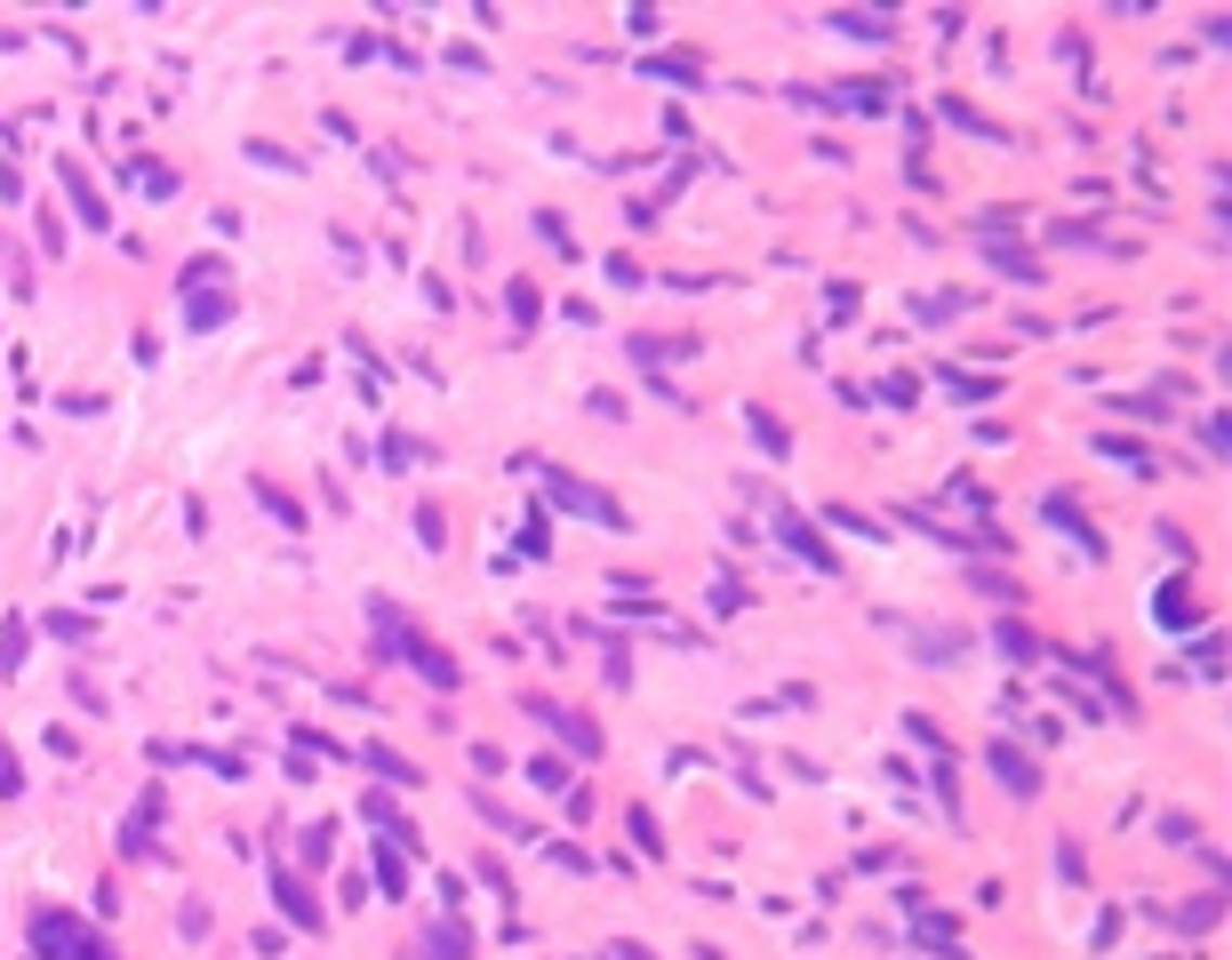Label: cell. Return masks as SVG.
I'll return each mask as SVG.
<instances>
[{
    "label": "cell",
    "instance_id": "1",
    "mask_svg": "<svg viewBox=\"0 0 1232 960\" xmlns=\"http://www.w3.org/2000/svg\"><path fill=\"white\" fill-rule=\"evenodd\" d=\"M32 952H40V960H120L105 936H89L73 912H49V905L32 912Z\"/></svg>",
    "mask_w": 1232,
    "mask_h": 960
},
{
    "label": "cell",
    "instance_id": "2",
    "mask_svg": "<svg viewBox=\"0 0 1232 960\" xmlns=\"http://www.w3.org/2000/svg\"><path fill=\"white\" fill-rule=\"evenodd\" d=\"M545 497H552V504H568V513H585V521H601V528H632V521H625V504H616L608 488H585L577 473H561V464H545Z\"/></svg>",
    "mask_w": 1232,
    "mask_h": 960
},
{
    "label": "cell",
    "instance_id": "3",
    "mask_svg": "<svg viewBox=\"0 0 1232 960\" xmlns=\"http://www.w3.org/2000/svg\"><path fill=\"white\" fill-rule=\"evenodd\" d=\"M528 721H545V728H552V737H561L568 752H585V761H592V752H601V728H592V721H585V712H568V705H552V697H528Z\"/></svg>",
    "mask_w": 1232,
    "mask_h": 960
},
{
    "label": "cell",
    "instance_id": "4",
    "mask_svg": "<svg viewBox=\"0 0 1232 960\" xmlns=\"http://www.w3.org/2000/svg\"><path fill=\"white\" fill-rule=\"evenodd\" d=\"M776 544H785V553H792V561H809V568H825V577H833V568H840V553H833V544H825V528H816V521H800V513H776Z\"/></svg>",
    "mask_w": 1232,
    "mask_h": 960
},
{
    "label": "cell",
    "instance_id": "5",
    "mask_svg": "<svg viewBox=\"0 0 1232 960\" xmlns=\"http://www.w3.org/2000/svg\"><path fill=\"white\" fill-rule=\"evenodd\" d=\"M984 761H993V776H1000V785L1017 792V801H1040V768L1024 761V752H1017L1009 737H993V745H984Z\"/></svg>",
    "mask_w": 1232,
    "mask_h": 960
},
{
    "label": "cell",
    "instance_id": "6",
    "mask_svg": "<svg viewBox=\"0 0 1232 960\" xmlns=\"http://www.w3.org/2000/svg\"><path fill=\"white\" fill-rule=\"evenodd\" d=\"M401 657L417 665V672H424L433 688H457V681H464V672H457V657H448V648H433L424 632H408V641H401Z\"/></svg>",
    "mask_w": 1232,
    "mask_h": 960
},
{
    "label": "cell",
    "instance_id": "7",
    "mask_svg": "<svg viewBox=\"0 0 1232 960\" xmlns=\"http://www.w3.org/2000/svg\"><path fill=\"white\" fill-rule=\"evenodd\" d=\"M1040 513H1049V528H1064V537H1073V544H1080L1088 561L1104 553V537H1097V528H1088V513H1080L1073 497H1049V504H1040Z\"/></svg>",
    "mask_w": 1232,
    "mask_h": 960
},
{
    "label": "cell",
    "instance_id": "8",
    "mask_svg": "<svg viewBox=\"0 0 1232 960\" xmlns=\"http://www.w3.org/2000/svg\"><path fill=\"white\" fill-rule=\"evenodd\" d=\"M689 353H696L689 337H672V344L665 337H632V360H641V369H665V360H689Z\"/></svg>",
    "mask_w": 1232,
    "mask_h": 960
},
{
    "label": "cell",
    "instance_id": "9",
    "mask_svg": "<svg viewBox=\"0 0 1232 960\" xmlns=\"http://www.w3.org/2000/svg\"><path fill=\"white\" fill-rule=\"evenodd\" d=\"M273 889H280V905H289V921H297V929H320V905H313V889H304V881H289V872H280Z\"/></svg>",
    "mask_w": 1232,
    "mask_h": 960
},
{
    "label": "cell",
    "instance_id": "10",
    "mask_svg": "<svg viewBox=\"0 0 1232 960\" xmlns=\"http://www.w3.org/2000/svg\"><path fill=\"white\" fill-rule=\"evenodd\" d=\"M833 105L840 113H880V105H889V89H880V80H849V89H833Z\"/></svg>",
    "mask_w": 1232,
    "mask_h": 960
},
{
    "label": "cell",
    "instance_id": "11",
    "mask_svg": "<svg viewBox=\"0 0 1232 960\" xmlns=\"http://www.w3.org/2000/svg\"><path fill=\"white\" fill-rule=\"evenodd\" d=\"M745 424H752V440H761L769 457H785V448H792V433L776 424V408H745Z\"/></svg>",
    "mask_w": 1232,
    "mask_h": 960
},
{
    "label": "cell",
    "instance_id": "12",
    "mask_svg": "<svg viewBox=\"0 0 1232 960\" xmlns=\"http://www.w3.org/2000/svg\"><path fill=\"white\" fill-rule=\"evenodd\" d=\"M993 641H1000V657H1009V665H1033V657H1040V641H1033V632H1024L1017 617H1009V624H993Z\"/></svg>",
    "mask_w": 1232,
    "mask_h": 960
},
{
    "label": "cell",
    "instance_id": "13",
    "mask_svg": "<svg viewBox=\"0 0 1232 960\" xmlns=\"http://www.w3.org/2000/svg\"><path fill=\"white\" fill-rule=\"evenodd\" d=\"M1153 617L1168 624V632H1177V624H1201V608H1193V592H1184V584H1168L1161 592V608H1153Z\"/></svg>",
    "mask_w": 1232,
    "mask_h": 960
},
{
    "label": "cell",
    "instance_id": "14",
    "mask_svg": "<svg viewBox=\"0 0 1232 960\" xmlns=\"http://www.w3.org/2000/svg\"><path fill=\"white\" fill-rule=\"evenodd\" d=\"M424 945H433V960H464L472 936H464V921H433V936H424Z\"/></svg>",
    "mask_w": 1232,
    "mask_h": 960
},
{
    "label": "cell",
    "instance_id": "15",
    "mask_svg": "<svg viewBox=\"0 0 1232 960\" xmlns=\"http://www.w3.org/2000/svg\"><path fill=\"white\" fill-rule=\"evenodd\" d=\"M913 936H920V945H936V952H953L960 945V921H953V912H920Z\"/></svg>",
    "mask_w": 1232,
    "mask_h": 960
},
{
    "label": "cell",
    "instance_id": "16",
    "mask_svg": "<svg viewBox=\"0 0 1232 960\" xmlns=\"http://www.w3.org/2000/svg\"><path fill=\"white\" fill-rule=\"evenodd\" d=\"M1097 448H1104V457H1113V464H1128V473H1161V464H1153V457H1144V448H1137V440H1120V433H1104Z\"/></svg>",
    "mask_w": 1232,
    "mask_h": 960
},
{
    "label": "cell",
    "instance_id": "17",
    "mask_svg": "<svg viewBox=\"0 0 1232 960\" xmlns=\"http://www.w3.org/2000/svg\"><path fill=\"white\" fill-rule=\"evenodd\" d=\"M521 553H528V561H545V553H552V521H545V513H528V521H521Z\"/></svg>",
    "mask_w": 1232,
    "mask_h": 960
},
{
    "label": "cell",
    "instance_id": "18",
    "mask_svg": "<svg viewBox=\"0 0 1232 960\" xmlns=\"http://www.w3.org/2000/svg\"><path fill=\"white\" fill-rule=\"evenodd\" d=\"M833 25L840 32H849V40H889L896 25H889V16H833Z\"/></svg>",
    "mask_w": 1232,
    "mask_h": 960
},
{
    "label": "cell",
    "instance_id": "19",
    "mask_svg": "<svg viewBox=\"0 0 1232 960\" xmlns=\"http://www.w3.org/2000/svg\"><path fill=\"white\" fill-rule=\"evenodd\" d=\"M1208 921H1217V896H1201V905H1177V929H1184V936H1208Z\"/></svg>",
    "mask_w": 1232,
    "mask_h": 960
},
{
    "label": "cell",
    "instance_id": "20",
    "mask_svg": "<svg viewBox=\"0 0 1232 960\" xmlns=\"http://www.w3.org/2000/svg\"><path fill=\"white\" fill-rule=\"evenodd\" d=\"M960 648H969V641H960V632H936V641H929V632H920V657H929V665H953Z\"/></svg>",
    "mask_w": 1232,
    "mask_h": 960
},
{
    "label": "cell",
    "instance_id": "21",
    "mask_svg": "<svg viewBox=\"0 0 1232 960\" xmlns=\"http://www.w3.org/2000/svg\"><path fill=\"white\" fill-rule=\"evenodd\" d=\"M833 528H849V537H865V544H880V521H865V513H849V504H833Z\"/></svg>",
    "mask_w": 1232,
    "mask_h": 960
},
{
    "label": "cell",
    "instance_id": "22",
    "mask_svg": "<svg viewBox=\"0 0 1232 960\" xmlns=\"http://www.w3.org/2000/svg\"><path fill=\"white\" fill-rule=\"evenodd\" d=\"M745 601H752V592H745V584H729V577H721V584H712V617H736V608H745Z\"/></svg>",
    "mask_w": 1232,
    "mask_h": 960
},
{
    "label": "cell",
    "instance_id": "23",
    "mask_svg": "<svg viewBox=\"0 0 1232 960\" xmlns=\"http://www.w3.org/2000/svg\"><path fill=\"white\" fill-rule=\"evenodd\" d=\"M512 320H521V329L537 320V289H528V280H512Z\"/></svg>",
    "mask_w": 1232,
    "mask_h": 960
},
{
    "label": "cell",
    "instance_id": "24",
    "mask_svg": "<svg viewBox=\"0 0 1232 960\" xmlns=\"http://www.w3.org/2000/svg\"><path fill=\"white\" fill-rule=\"evenodd\" d=\"M1057 872H1064V881H1088V865H1080V841H1064V849H1057Z\"/></svg>",
    "mask_w": 1232,
    "mask_h": 960
},
{
    "label": "cell",
    "instance_id": "25",
    "mask_svg": "<svg viewBox=\"0 0 1232 960\" xmlns=\"http://www.w3.org/2000/svg\"><path fill=\"white\" fill-rule=\"evenodd\" d=\"M0 792H16V768H9V752H0Z\"/></svg>",
    "mask_w": 1232,
    "mask_h": 960
}]
</instances>
